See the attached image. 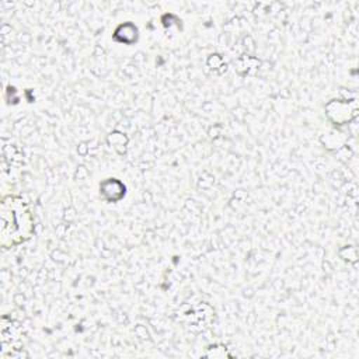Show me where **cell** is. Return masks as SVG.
<instances>
[{"instance_id":"cell-1","label":"cell","mask_w":359,"mask_h":359,"mask_svg":"<svg viewBox=\"0 0 359 359\" xmlns=\"http://www.w3.org/2000/svg\"><path fill=\"white\" fill-rule=\"evenodd\" d=\"M34 217L29 205L21 196L6 195L0 202V244L11 248L31 238Z\"/></svg>"}]
</instances>
